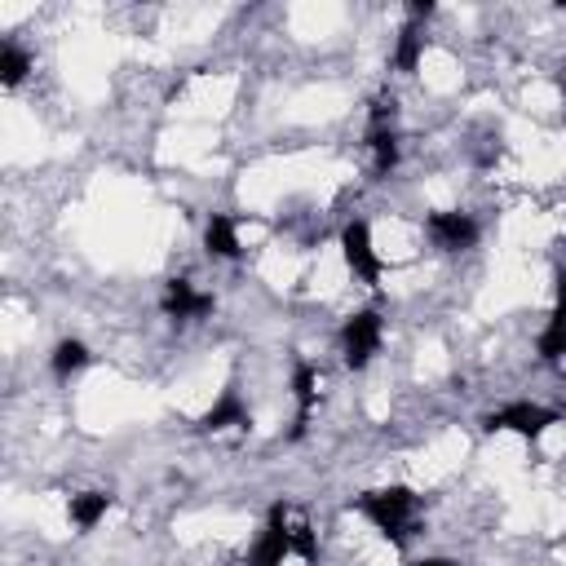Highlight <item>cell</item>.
Wrapping results in <instances>:
<instances>
[{
	"mask_svg": "<svg viewBox=\"0 0 566 566\" xmlns=\"http://www.w3.org/2000/svg\"><path fill=\"white\" fill-rule=\"evenodd\" d=\"M424 230H429V239H433L442 252H460V248H469V243L478 239V226H473V217H464V212H429Z\"/></svg>",
	"mask_w": 566,
	"mask_h": 566,
	"instance_id": "8992f818",
	"label": "cell"
},
{
	"mask_svg": "<svg viewBox=\"0 0 566 566\" xmlns=\"http://www.w3.org/2000/svg\"><path fill=\"white\" fill-rule=\"evenodd\" d=\"M292 553V526H287V504H274L270 509V522L265 531L256 535L252 553H248V566H283V557Z\"/></svg>",
	"mask_w": 566,
	"mask_h": 566,
	"instance_id": "277c9868",
	"label": "cell"
},
{
	"mask_svg": "<svg viewBox=\"0 0 566 566\" xmlns=\"http://www.w3.org/2000/svg\"><path fill=\"white\" fill-rule=\"evenodd\" d=\"M566 354V318H548L544 336H539V358L544 363H557Z\"/></svg>",
	"mask_w": 566,
	"mask_h": 566,
	"instance_id": "2e32d148",
	"label": "cell"
},
{
	"mask_svg": "<svg viewBox=\"0 0 566 566\" xmlns=\"http://www.w3.org/2000/svg\"><path fill=\"white\" fill-rule=\"evenodd\" d=\"M553 318H566V274L557 283V310H553Z\"/></svg>",
	"mask_w": 566,
	"mask_h": 566,
	"instance_id": "e0dca14e",
	"label": "cell"
},
{
	"mask_svg": "<svg viewBox=\"0 0 566 566\" xmlns=\"http://www.w3.org/2000/svg\"><path fill=\"white\" fill-rule=\"evenodd\" d=\"M411 566H460V562H451V557H420V562H411Z\"/></svg>",
	"mask_w": 566,
	"mask_h": 566,
	"instance_id": "ac0fdd59",
	"label": "cell"
},
{
	"mask_svg": "<svg viewBox=\"0 0 566 566\" xmlns=\"http://www.w3.org/2000/svg\"><path fill=\"white\" fill-rule=\"evenodd\" d=\"M358 509L380 526V535H385L389 544H407V535H411V526H416L420 500H416L411 486H376V491H363V495H358Z\"/></svg>",
	"mask_w": 566,
	"mask_h": 566,
	"instance_id": "6da1fadb",
	"label": "cell"
},
{
	"mask_svg": "<svg viewBox=\"0 0 566 566\" xmlns=\"http://www.w3.org/2000/svg\"><path fill=\"white\" fill-rule=\"evenodd\" d=\"M106 509H111V495L106 491H80V495H71V522L80 531H93L106 517Z\"/></svg>",
	"mask_w": 566,
	"mask_h": 566,
	"instance_id": "8fae6325",
	"label": "cell"
},
{
	"mask_svg": "<svg viewBox=\"0 0 566 566\" xmlns=\"http://www.w3.org/2000/svg\"><path fill=\"white\" fill-rule=\"evenodd\" d=\"M340 248H345V265H349L367 287H376V283H380V256H376V248H371L367 221H349V226L340 230Z\"/></svg>",
	"mask_w": 566,
	"mask_h": 566,
	"instance_id": "5b68a950",
	"label": "cell"
},
{
	"mask_svg": "<svg viewBox=\"0 0 566 566\" xmlns=\"http://www.w3.org/2000/svg\"><path fill=\"white\" fill-rule=\"evenodd\" d=\"M164 314L172 318V323H186V318H203V314H212V296L208 292H195L186 279H172L168 287H164Z\"/></svg>",
	"mask_w": 566,
	"mask_h": 566,
	"instance_id": "52a82bcc",
	"label": "cell"
},
{
	"mask_svg": "<svg viewBox=\"0 0 566 566\" xmlns=\"http://www.w3.org/2000/svg\"><path fill=\"white\" fill-rule=\"evenodd\" d=\"M203 248H208L212 256L234 261V256H239V234H234V221H230V217H221V212H212V217H208V226H203Z\"/></svg>",
	"mask_w": 566,
	"mask_h": 566,
	"instance_id": "9c48e42d",
	"label": "cell"
},
{
	"mask_svg": "<svg viewBox=\"0 0 566 566\" xmlns=\"http://www.w3.org/2000/svg\"><path fill=\"white\" fill-rule=\"evenodd\" d=\"M548 424H557V411H548L539 402H509V407H500V411L486 416V429L491 433L495 429H509L517 438H539Z\"/></svg>",
	"mask_w": 566,
	"mask_h": 566,
	"instance_id": "3957f363",
	"label": "cell"
},
{
	"mask_svg": "<svg viewBox=\"0 0 566 566\" xmlns=\"http://www.w3.org/2000/svg\"><path fill=\"white\" fill-rule=\"evenodd\" d=\"M230 424L248 429V411H243V402H239L234 394L217 398V402L203 411V420H199V429H208V433H221V429H230Z\"/></svg>",
	"mask_w": 566,
	"mask_h": 566,
	"instance_id": "30bf717a",
	"label": "cell"
},
{
	"mask_svg": "<svg viewBox=\"0 0 566 566\" xmlns=\"http://www.w3.org/2000/svg\"><path fill=\"white\" fill-rule=\"evenodd\" d=\"M380 349V314L376 310H363L354 314L345 327H340V354H345V367L349 371H363Z\"/></svg>",
	"mask_w": 566,
	"mask_h": 566,
	"instance_id": "7a4b0ae2",
	"label": "cell"
},
{
	"mask_svg": "<svg viewBox=\"0 0 566 566\" xmlns=\"http://www.w3.org/2000/svg\"><path fill=\"white\" fill-rule=\"evenodd\" d=\"M27 71H31V57H27L13 40H4V44H0V84L13 88V84L27 80Z\"/></svg>",
	"mask_w": 566,
	"mask_h": 566,
	"instance_id": "5bb4252c",
	"label": "cell"
},
{
	"mask_svg": "<svg viewBox=\"0 0 566 566\" xmlns=\"http://www.w3.org/2000/svg\"><path fill=\"white\" fill-rule=\"evenodd\" d=\"M420 44H424L420 27H416V22H411V27H402L398 49H394V66H398V71H416V62H420Z\"/></svg>",
	"mask_w": 566,
	"mask_h": 566,
	"instance_id": "9a60e30c",
	"label": "cell"
},
{
	"mask_svg": "<svg viewBox=\"0 0 566 566\" xmlns=\"http://www.w3.org/2000/svg\"><path fill=\"white\" fill-rule=\"evenodd\" d=\"M84 363H88V345H84V340H71V336H66V340H57V345H53V358H49L53 376H62V380H66V376H75Z\"/></svg>",
	"mask_w": 566,
	"mask_h": 566,
	"instance_id": "4fadbf2b",
	"label": "cell"
},
{
	"mask_svg": "<svg viewBox=\"0 0 566 566\" xmlns=\"http://www.w3.org/2000/svg\"><path fill=\"white\" fill-rule=\"evenodd\" d=\"M292 398H296L292 438H301V433H305V420H310V411H314V398H318V376H314L310 363H296V371H292Z\"/></svg>",
	"mask_w": 566,
	"mask_h": 566,
	"instance_id": "ba28073f",
	"label": "cell"
},
{
	"mask_svg": "<svg viewBox=\"0 0 566 566\" xmlns=\"http://www.w3.org/2000/svg\"><path fill=\"white\" fill-rule=\"evenodd\" d=\"M367 146H371L376 172H389V168L398 164V133H394V124H371V133H367Z\"/></svg>",
	"mask_w": 566,
	"mask_h": 566,
	"instance_id": "7c38bea8",
	"label": "cell"
}]
</instances>
